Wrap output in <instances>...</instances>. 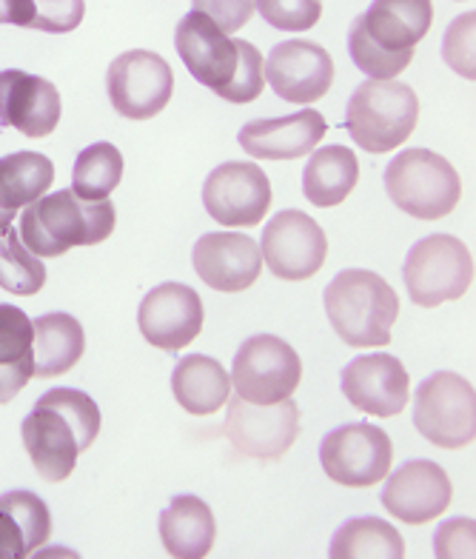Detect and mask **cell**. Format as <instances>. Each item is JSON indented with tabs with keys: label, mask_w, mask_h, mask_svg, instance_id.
I'll return each mask as SVG.
<instances>
[{
	"label": "cell",
	"mask_w": 476,
	"mask_h": 559,
	"mask_svg": "<svg viewBox=\"0 0 476 559\" xmlns=\"http://www.w3.org/2000/svg\"><path fill=\"white\" fill-rule=\"evenodd\" d=\"M191 3H194V12L212 17L226 35L240 32L257 9V0H191Z\"/></svg>",
	"instance_id": "38"
},
{
	"label": "cell",
	"mask_w": 476,
	"mask_h": 559,
	"mask_svg": "<svg viewBox=\"0 0 476 559\" xmlns=\"http://www.w3.org/2000/svg\"><path fill=\"white\" fill-rule=\"evenodd\" d=\"M203 206L223 228H254L272 209V180L257 163H221L205 180Z\"/></svg>",
	"instance_id": "11"
},
{
	"label": "cell",
	"mask_w": 476,
	"mask_h": 559,
	"mask_svg": "<svg viewBox=\"0 0 476 559\" xmlns=\"http://www.w3.org/2000/svg\"><path fill=\"white\" fill-rule=\"evenodd\" d=\"M385 192L394 206L417 221H442L462 198L456 169L437 152L405 148L385 169Z\"/></svg>",
	"instance_id": "5"
},
{
	"label": "cell",
	"mask_w": 476,
	"mask_h": 559,
	"mask_svg": "<svg viewBox=\"0 0 476 559\" xmlns=\"http://www.w3.org/2000/svg\"><path fill=\"white\" fill-rule=\"evenodd\" d=\"M51 514L32 491H9L0 497V559H23L46 545Z\"/></svg>",
	"instance_id": "23"
},
{
	"label": "cell",
	"mask_w": 476,
	"mask_h": 559,
	"mask_svg": "<svg viewBox=\"0 0 476 559\" xmlns=\"http://www.w3.org/2000/svg\"><path fill=\"white\" fill-rule=\"evenodd\" d=\"M0 23H12V9H9V0H0Z\"/></svg>",
	"instance_id": "40"
},
{
	"label": "cell",
	"mask_w": 476,
	"mask_h": 559,
	"mask_svg": "<svg viewBox=\"0 0 476 559\" xmlns=\"http://www.w3.org/2000/svg\"><path fill=\"white\" fill-rule=\"evenodd\" d=\"M263 88H265V60L263 55H260V49L246 40L240 55V67H237V74H235V83L228 86L223 100H228V104H251V100H257V97L263 95Z\"/></svg>",
	"instance_id": "37"
},
{
	"label": "cell",
	"mask_w": 476,
	"mask_h": 559,
	"mask_svg": "<svg viewBox=\"0 0 476 559\" xmlns=\"http://www.w3.org/2000/svg\"><path fill=\"white\" fill-rule=\"evenodd\" d=\"M408 297L423 309H437L468 295L474 283V258L460 237L431 235L408 251L403 265Z\"/></svg>",
	"instance_id": "6"
},
{
	"label": "cell",
	"mask_w": 476,
	"mask_h": 559,
	"mask_svg": "<svg viewBox=\"0 0 476 559\" xmlns=\"http://www.w3.org/2000/svg\"><path fill=\"white\" fill-rule=\"evenodd\" d=\"M300 380V354L274 334L246 340L231 368V389H237V397L257 405H274L294 397Z\"/></svg>",
	"instance_id": "8"
},
{
	"label": "cell",
	"mask_w": 476,
	"mask_h": 559,
	"mask_svg": "<svg viewBox=\"0 0 476 559\" xmlns=\"http://www.w3.org/2000/svg\"><path fill=\"white\" fill-rule=\"evenodd\" d=\"M35 323L12 302H0V405L26 389L35 377Z\"/></svg>",
	"instance_id": "24"
},
{
	"label": "cell",
	"mask_w": 476,
	"mask_h": 559,
	"mask_svg": "<svg viewBox=\"0 0 476 559\" xmlns=\"http://www.w3.org/2000/svg\"><path fill=\"white\" fill-rule=\"evenodd\" d=\"M160 539L169 557L203 559L212 554L217 539V523L212 508L200 497H175L171 506L160 514Z\"/></svg>",
	"instance_id": "22"
},
{
	"label": "cell",
	"mask_w": 476,
	"mask_h": 559,
	"mask_svg": "<svg viewBox=\"0 0 476 559\" xmlns=\"http://www.w3.org/2000/svg\"><path fill=\"white\" fill-rule=\"evenodd\" d=\"M106 88L118 115L129 120H152L169 106L175 74L157 52L132 49L111 60Z\"/></svg>",
	"instance_id": "12"
},
{
	"label": "cell",
	"mask_w": 476,
	"mask_h": 559,
	"mask_svg": "<svg viewBox=\"0 0 476 559\" xmlns=\"http://www.w3.org/2000/svg\"><path fill=\"white\" fill-rule=\"evenodd\" d=\"M325 314L345 346H389L400 317V297L380 274L345 269L325 288Z\"/></svg>",
	"instance_id": "3"
},
{
	"label": "cell",
	"mask_w": 476,
	"mask_h": 559,
	"mask_svg": "<svg viewBox=\"0 0 476 559\" xmlns=\"http://www.w3.org/2000/svg\"><path fill=\"white\" fill-rule=\"evenodd\" d=\"M265 81L272 83L277 97L288 104H317L329 95L331 83H334V60L320 44L286 40L269 52Z\"/></svg>",
	"instance_id": "17"
},
{
	"label": "cell",
	"mask_w": 476,
	"mask_h": 559,
	"mask_svg": "<svg viewBox=\"0 0 476 559\" xmlns=\"http://www.w3.org/2000/svg\"><path fill=\"white\" fill-rule=\"evenodd\" d=\"M419 120L417 92L400 81H366L348 100L345 126L354 143L371 155L394 152L414 134Z\"/></svg>",
	"instance_id": "4"
},
{
	"label": "cell",
	"mask_w": 476,
	"mask_h": 559,
	"mask_svg": "<svg viewBox=\"0 0 476 559\" xmlns=\"http://www.w3.org/2000/svg\"><path fill=\"white\" fill-rule=\"evenodd\" d=\"M175 46L191 78L203 83L205 88H212L214 95L226 97L228 86L235 83L246 40L226 35L203 12H189L183 21L177 23Z\"/></svg>",
	"instance_id": "13"
},
{
	"label": "cell",
	"mask_w": 476,
	"mask_h": 559,
	"mask_svg": "<svg viewBox=\"0 0 476 559\" xmlns=\"http://www.w3.org/2000/svg\"><path fill=\"white\" fill-rule=\"evenodd\" d=\"M345 400L371 417H396L405 412L410 377L391 354H366L343 368Z\"/></svg>",
	"instance_id": "19"
},
{
	"label": "cell",
	"mask_w": 476,
	"mask_h": 559,
	"mask_svg": "<svg viewBox=\"0 0 476 559\" xmlns=\"http://www.w3.org/2000/svg\"><path fill=\"white\" fill-rule=\"evenodd\" d=\"M414 423L437 449H465L476 437L474 385L454 371H437L417 389Z\"/></svg>",
	"instance_id": "7"
},
{
	"label": "cell",
	"mask_w": 476,
	"mask_h": 559,
	"mask_svg": "<svg viewBox=\"0 0 476 559\" xmlns=\"http://www.w3.org/2000/svg\"><path fill=\"white\" fill-rule=\"evenodd\" d=\"M12 26L67 35L83 23L86 0H9Z\"/></svg>",
	"instance_id": "33"
},
{
	"label": "cell",
	"mask_w": 476,
	"mask_h": 559,
	"mask_svg": "<svg viewBox=\"0 0 476 559\" xmlns=\"http://www.w3.org/2000/svg\"><path fill=\"white\" fill-rule=\"evenodd\" d=\"M194 272L214 292L237 295L246 292L263 274L260 246L242 231H212L203 235L191 251Z\"/></svg>",
	"instance_id": "18"
},
{
	"label": "cell",
	"mask_w": 476,
	"mask_h": 559,
	"mask_svg": "<svg viewBox=\"0 0 476 559\" xmlns=\"http://www.w3.org/2000/svg\"><path fill=\"white\" fill-rule=\"evenodd\" d=\"M320 463L337 486L371 488L389 477L394 445L382 428L371 423H352L325 437L320 445Z\"/></svg>",
	"instance_id": "9"
},
{
	"label": "cell",
	"mask_w": 476,
	"mask_h": 559,
	"mask_svg": "<svg viewBox=\"0 0 476 559\" xmlns=\"http://www.w3.org/2000/svg\"><path fill=\"white\" fill-rule=\"evenodd\" d=\"M60 115L63 104L55 83L23 69L0 72V126L15 129L23 138L40 140L58 129Z\"/></svg>",
	"instance_id": "20"
},
{
	"label": "cell",
	"mask_w": 476,
	"mask_h": 559,
	"mask_svg": "<svg viewBox=\"0 0 476 559\" xmlns=\"http://www.w3.org/2000/svg\"><path fill=\"white\" fill-rule=\"evenodd\" d=\"M171 391L180 408L194 417L217 414L231 394V374L214 357L189 354L175 366Z\"/></svg>",
	"instance_id": "25"
},
{
	"label": "cell",
	"mask_w": 476,
	"mask_h": 559,
	"mask_svg": "<svg viewBox=\"0 0 476 559\" xmlns=\"http://www.w3.org/2000/svg\"><path fill=\"white\" fill-rule=\"evenodd\" d=\"M23 445L35 472L46 483H63L78 456L95 445L100 435V408L78 389H51L37 400L21 426Z\"/></svg>",
	"instance_id": "1"
},
{
	"label": "cell",
	"mask_w": 476,
	"mask_h": 559,
	"mask_svg": "<svg viewBox=\"0 0 476 559\" xmlns=\"http://www.w3.org/2000/svg\"><path fill=\"white\" fill-rule=\"evenodd\" d=\"M269 26L283 32H308L323 17V0H257Z\"/></svg>",
	"instance_id": "35"
},
{
	"label": "cell",
	"mask_w": 476,
	"mask_h": 559,
	"mask_svg": "<svg viewBox=\"0 0 476 559\" xmlns=\"http://www.w3.org/2000/svg\"><path fill=\"white\" fill-rule=\"evenodd\" d=\"M260 254L274 277L300 283L323 269L329 258V237L311 214L300 209H286L274 214L263 228Z\"/></svg>",
	"instance_id": "10"
},
{
	"label": "cell",
	"mask_w": 476,
	"mask_h": 559,
	"mask_svg": "<svg viewBox=\"0 0 476 559\" xmlns=\"http://www.w3.org/2000/svg\"><path fill=\"white\" fill-rule=\"evenodd\" d=\"M368 35L391 52L417 49V44L431 32V0H374L366 15Z\"/></svg>",
	"instance_id": "26"
},
{
	"label": "cell",
	"mask_w": 476,
	"mask_h": 559,
	"mask_svg": "<svg viewBox=\"0 0 476 559\" xmlns=\"http://www.w3.org/2000/svg\"><path fill=\"white\" fill-rule=\"evenodd\" d=\"M118 214L111 200H83L72 189L44 194L21 214L23 246L37 258H60L74 246H97L111 237Z\"/></svg>",
	"instance_id": "2"
},
{
	"label": "cell",
	"mask_w": 476,
	"mask_h": 559,
	"mask_svg": "<svg viewBox=\"0 0 476 559\" xmlns=\"http://www.w3.org/2000/svg\"><path fill=\"white\" fill-rule=\"evenodd\" d=\"M138 323L154 348L180 352L203 332V300L186 283H163L143 297Z\"/></svg>",
	"instance_id": "15"
},
{
	"label": "cell",
	"mask_w": 476,
	"mask_h": 559,
	"mask_svg": "<svg viewBox=\"0 0 476 559\" xmlns=\"http://www.w3.org/2000/svg\"><path fill=\"white\" fill-rule=\"evenodd\" d=\"M46 286L44 258L23 246L15 226L0 231V288L9 295L32 297Z\"/></svg>",
	"instance_id": "32"
},
{
	"label": "cell",
	"mask_w": 476,
	"mask_h": 559,
	"mask_svg": "<svg viewBox=\"0 0 476 559\" xmlns=\"http://www.w3.org/2000/svg\"><path fill=\"white\" fill-rule=\"evenodd\" d=\"M35 323V377L49 380L72 371L86 352V332L81 320H74L67 311H55L32 320Z\"/></svg>",
	"instance_id": "28"
},
{
	"label": "cell",
	"mask_w": 476,
	"mask_h": 559,
	"mask_svg": "<svg viewBox=\"0 0 476 559\" xmlns=\"http://www.w3.org/2000/svg\"><path fill=\"white\" fill-rule=\"evenodd\" d=\"M348 52H352V60L357 63L359 72H366L368 78H374V81H394L396 74L403 72V69H408L410 60H414V49L391 52V49L377 44L374 37L368 35L362 15H357V21L352 23V32H348Z\"/></svg>",
	"instance_id": "34"
},
{
	"label": "cell",
	"mask_w": 476,
	"mask_h": 559,
	"mask_svg": "<svg viewBox=\"0 0 476 559\" xmlns=\"http://www.w3.org/2000/svg\"><path fill=\"white\" fill-rule=\"evenodd\" d=\"M329 123L317 109H302L286 118L251 120L240 129L242 152L254 160H297L311 155L325 138Z\"/></svg>",
	"instance_id": "21"
},
{
	"label": "cell",
	"mask_w": 476,
	"mask_h": 559,
	"mask_svg": "<svg viewBox=\"0 0 476 559\" xmlns=\"http://www.w3.org/2000/svg\"><path fill=\"white\" fill-rule=\"evenodd\" d=\"M123 180V155L111 143L83 148L72 171V192L83 200H109Z\"/></svg>",
	"instance_id": "31"
},
{
	"label": "cell",
	"mask_w": 476,
	"mask_h": 559,
	"mask_svg": "<svg viewBox=\"0 0 476 559\" xmlns=\"http://www.w3.org/2000/svg\"><path fill=\"white\" fill-rule=\"evenodd\" d=\"M300 435V408L291 397L274 405H257L235 397L228 403L226 437L242 456L277 460Z\"/></svg>",
	"instance_id": "14"
},
{
	"label": "cell",
	"mask_w": 476,
	"mask_h": 559,
	"mask_svg": "<svg viewBox=\"0 0 476 559\" xmlns=\"http://www.w3.org/2000/svg\"><path fill=\"white\" fill-rule=\"evenodd\" d=\"M454 500L445 468L431 460H410L382 488V506L405 525H426L442 516Z\"/></svg>",
	"instance_id": "16"
},
{
	"label": "cell",
	"mask_w": 476,
	"mask_h": 559,
	"mask_svg": "<svg viewBox=\"0 0 476 559\" xmlns=\"http://www.w3.org/2000/svg\"><path fill=\"white\" fill-rule=\"evenodd\" d=\"M474 29H476V15L474 9L465 15L456 17L451 23V29L445 32L442 40V58L456 74L476 81V60H474Z\"/></svg>",
	"instance_id": "36"
},
{
	"label": "cell",
	"mask_w": 476,
	"mask_h": 559,
	"mask_svg": "<svg viewBox=\"0 0 476 559\" xmlns=\"http://www.w3.org/2000/svg\"><path fill=\"white\" fill-rule=\"evenodd\" d=\"M474 520H451L437 531V557H474Z\"/></svg>",
	"instance_id": "39"
},
{
	"label": "cell",
	"mask_w": 476,
	"mask_h": 559,
	"mask_svg": "<svg viewBox=\"0 0 476 559\" xmlns=\"http://www.w3.org/2000/svg\"><path fill=\"white\" fill-rule=\"evenodd\" d=\"M331 559H403L405 539L403 534L380 516H357L348 520L334 534L329 548Z\"/></svg>",
	"instance_id": "30"
},
{
	"label": "cell",
	"mask_w": 476,
	"mask_h": 559,
	"mask_svg": "<svg viewBox=\"0 0 476 559\" xmlns=\"http://www.w3.org/2000/svg\"><path fill=\"white\" fill-rule=\"evenodd\" d=\"M55 183V166L37 152L0 157V231L15 223V214L44 198Z\"/></svg>",
	"instance_id": "27"
},
{
	"label": "cell",
	"mask_w": 476,
	"mask_h": 559,
	"mask_svg": "<svg viewBox=\"0 0 476 559\" xmlns=\"http://www.w3.org/2000/svg\"><path fill=\"white\" fill-rule=\"evenodd\" d=\"M359 163L348 146L317 148L302 171V194L317 209H334L357 189Z\"/></svg>",
	"instance_id": "29"
}]
</instances>
